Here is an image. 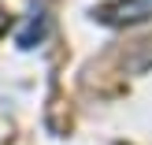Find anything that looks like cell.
I'll return each mask as SVG.
<instances>
[{"instance_id":"2","label":"cell","mask_w":152,"mask_h":145,"mask_svg":"<svg viewBox=\"0 0 152 145\" xmlns=\"http://www.w3.org/2000/svg\"><path fill=\"white\" fill-rule=\"evenodd\" d=\"M45 34H48V15L37 7V11H30L26 26L15 34V41H19V49H34L37 41H45Z\"/></svg>"},{"instance_id":"3","label":"cell","mask_w":152,"mask_h":145,"mask_svg":"<svg viewBox=\"0 0 152 145\" xmlns=\"http://www.w3.org/2000/svg\"><path fill=\"white\" fill-rule=\"evenodd\" d=\"M4 30H7V15L0 11V34H4Z\"/></svg>"},{"instance_id":"1","label":"cell","mask_w":152,"mask_h":145,"mask_svg":"<svg viewBox=\"0 0 152 145\" xmlns=\"http://www.w3.org/2000/svg\"><path fill=\"white\" fill-rule=\"evenodd\" d=\"M93 15L104 26H134L152 19V0H111V4H100Z\"/></svg>"}]
</instances>
